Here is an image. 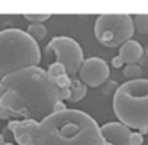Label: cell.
Returning a JSON list of instances; mask_svg holds the SVG:
<instances>
[{"label":"cell","instance_id":"cell-1","mask_svg":"<svg viewBox=\"0 0 148 145\" xmlns=\"http://www.w3.org/2000/svg\"><path fill=\"white\" fill-rule=\"evenodd\" d=\"M0 83L6 89L0 106L13 116L42 122L54 113V106L60 102V89L49 79L47 70L41 67L16 71Z\"/></svg>","mask_w":148,"mask_h":145},{"label":"cell","instance_id":"cell-2","mask_svg":"<svg viewBox=\"0 0 148 145\" xmlns=\"http://www.w3.org/2000/svg\"><path fill=\"white\" fill-rule=\"evenodd\" d=\"M100 126L86 112L67 109L39 122L34 145H103Z\"/></svg>","mask_w":148,"mask_h":145},{"label":"cell","instance_id":"cell-3","mask_svg":"<svg viewBox=\"0 0 148 145\" xmlns=\"http://www.w3.org/2000/svg\"><path fill=\"white\" fill-rule=\"evenodd\" d=\"M113 113L121 123L139 133H148V79L121 84L112 100Z\"/></svg>","mask_w":148,"mask_h":145},{"label":"cell","instance_id":"cell-4","mask_svg":"<svg viewBox=\"0 0 148 145\" xmlns=\"http://www.w3.org/2000/svg\"><path fill=\"white\" fill-rule=\"evenodd\" d=\"M41 49L26 31L9 28L0 31V80L16 71L39 67Z\"/></svg>","mask_w":148,"mask_h":145},{"label":"cell","instance_id":"cell-5","mask_svg":"<svg viewBox=\"0 0 148 145\" xmlns=\"http://www.w3.org/2000/svg\"><path fill=\"white\" fill-rule=\"evenodd\" d=\"M135 34L131 15L105 13L99 15L95 22V36L99 44L108 48H119L131 41Z\"/></svg>","mask_w":148,"mask_h":145},{"label":"cell","instance_id":"cell-6","mask_svg":"<svg viewBox=\"0 0 148 145\" xmlns=\"http://www.w3.org/2000/svg\"><path fill=\"white\" fill-rule=\"evenodd\" d=\"M45 54L47 55L54 54L57 58V62L64 65L67 76L71 79H74L79 74V70L84 61L82 45L70 36L52 38L45 48Z\"/></svg>","mask_w":148,"mask_h":145},{"label":"cell","instance_id":"cell-7","mask_svg":"<svg viewBox=\"0 0 148 145\" xmlns=\"http://www.w3.org/2000/svg\"><path fill=\"white\" fill-rule=\"evenodd\" d=\"M109 65L100 57L86 58L79 70L80 81L86 87H99L109 79Z\"/></svg>","mask_w":148,"mask_h":145},{"label":"cell","instance_id":"cell-8","mask_svg":"<svg viewBox=\"0 0 148 145\" xmlns=\"http://www.w3.org/2000/svg\"><path fill=\"white\" fill-rule=\"evenodd\" d=\"M102 136L106 142L112 145H131V129L121 122H108L100 126Z\"/></svg>","mask_w":148,"mask_h":145},{"label":"cell","instance_id":"cell-9","mask_svg":"<svg viewBox=\"0 0 148 145\" xmlns=\"http://www.w3.org/2000/svg\"><path fill=\"white\" fill-rule=\"evenodd\" d=\"M144 49L141 47V44L135 39H131L128 42H125L122 47H119V57L122 58V61L128 65L131 64H136L141 58H142Z\"/></svg>","mask_w":148,"mask_h":145},{"label":"cell","instance_id":"cell-10","mask_svg":"<svg viewBox=\"0 0 148 145\" xmlns=\"http://www.w3.org/2000/svg\"><path fill=\"white\" fill-rule=\"evenodd\" d=\"M86 93H87V87L80 81L77 80L76 77L71 79V84H70V99L68 102H73V103H77L80 100H83L86 97Z\"/></svg>","mask_w":148,"mask_h":145},{"label":"cell","instance_id":"cell-11","mask_svg":"<svg viewBox=\"0 0 148 145\" xmlns=\"http://www.w3.org/2000/svg\"><path fill=\"white\" fill-rule=\"evenodd\" d=\"M26 34L34 39V41H42L45 36H47V28L44 23H29L28 29H26Z\"/></svg>","mask_w":148,"mask_h":145},{"label":"cell","instance_id":"cell-12","mask_svg":"<svg viewBox=\"0 0 148 145\" xmlns=\"http://www.w3.org/2000/svg\"><path fill=\"white\" fill-rule=\"evenodd\" d=\"M134 21V29L138 34H148V13H138L132 18Z\"/></svg>","mask_w":148,"mask_h":145},{"label":"cell","instance_id":"cell-13","mask_svg":"<svg viewBox=\"0 0 148 145\" xmlns=\"http://www.w3.org/2000/svg\"><path fill=\"white\" fill-rule=\"evenodd\" d=\"M47 72H48V76H49V79L54 81L55 79H58L60 76H64V74H67V71H65V68H64V65L62 64H60V62H52V64H49V67H48V70H47Z\"/></svg>","mask_w":148,"mask_h":145},{"label":"cell","instance_id":"cell-14","mask_svg":"<svg viewBox=\"0 0 148 145\" xmlns=\"http://www.w3.org/2000/svg\"><path fill=\"white\" fill-rule=\"evenodd\" d=\"M23 18L31 23H44L51 18V15L49 13H32V15L26 13V15H23Z\"/></svg>","mask_w":148,"mask_h":145},{"label":"cell","instance_id":"cell-15","mask_svg":"<svg viewBox=\"0 0 148 145\" xmlns=\"http://www.w3.org/2000/svg\"><path fill=\"white\" fill-rule=\"evenodd\" d=\"M139 74H141V68H139L138 65H135V64L128 65L126 70L123 71V76L128 77L129 80H136V79H139V77H138Z\"/></svg>","mask_w":148,"mask_h":145},{"label":"cell","instance_id":"cell-16","mask_svg":"<svg viewBox=\"0 0 148 145\" xmlns=\"http://www.w3.org/2000/svg\"><path fill=\"white\" fill-rule=\"evenodd\" d=\"M16 144L19 145H34L35 142V138L29 133H19V135H13Z\"/></svg>","mask_w":148,"mask_h":145},{"label":"cell","instance_id":"cell-17","mask_svg":"<svg viewBox=\"0 0 148 145\" xmlns=\"http://www.w3.org/2000/svg\"><path fill=\"white\" fill-rule=\"evenodd\" d=\"M54 83H55V86L58 89H68L70 84H71V77H68L67 74H64V76H60L58 79H55Z\"/></svg>","mask_w":148,"mask_h":145},{"label":"cell","instance_id":"cell-18","mask_svg":"<svg viewBox=\"0 0 148 145\" xmlns=\"http://www.w3.org/2000/svg\"><path fill=\"white\" fill-rule=\"evenodd\" d=\"M129 142H131V145H142L144 144V135L139 133L138 131H134V132H131Z\"/></svg>","mask_w":148,"mask_h":145},{"label":"cell","instance_id":"cell-19","mask_svg":"<svg viewBox=\"0 0 148 145\" xmlns=\"http://www.w3.org/2000/svg\"><path fill=\"white\" fill-rule=\"evenodd\" d=\"M110 64H112V67H113V68H122L125 62L122 61V58H121L119 55H116V57H113V58H112V62H110Z\"/></svg>","mask_w":148,"mask_h":145},{"label":"cell","instance_id":"cell-20","mask_svg":"<svg viewBox=\"0 0 148 145\" xmlns=\"http://www.w3.org/2000/svg\"><path fill=\"white\" fill-rule=\"evenodd\" d=\"M70 99V87L68 89H60V100L65 102Z\"/></svg>","mask_w":148,"mask_h":145},{"label":"cell","instance_id":"cell-21","mask_svg":"<svg viewBox=\"0 0 148 145\" xmlns=\"http://www.w3.org/2000/svg\"><path fill=\"white\" fill-rule=\"evenodd\" d=\"M12 116H13V115H12L9 110H6V109H3L2 106H0V119H3V120H9Z\"/></svg>","mask_w":148,"mask_h":145},{"label":"cell","instance_id":"cell-22","mask_svg":"<svg viewBox=\"0 0 148 145\" xmlns=\"http://www.w3.org/2000/svg\"><path fill=\"white\" fill-rule=\"evenodd\" d=\"M64 110H67V106L64 105V102H57L55 103V106H54V113H60V112H64Z\"/></svg>","mask_w":148,"mask_h":145},{"label":"cell","instance_id":"cell-23","mask_svg":"<svg viewBox=\"0 0 148 145\" xmlns=\"http://www.w3.org/2000/svg\"><path fill=\"white\" fill-rule=\"evenodd\" d=\"M18 123H19V120H18V119L9 120V123H8V129H9L10 132H13V131H15V128L18 126Z\"/></svg>","mask_w":148,"mask_h":145},{"label":"cell","instance_id":"cell-24","mask_svg":"<svg viewBox=\"0 0 148 145\" xmlns=\"http://www.w3.org/2000/svg\"><path fill=\"white\" fill-rule=\"evenodd\" d=\"M5 92H6V89H5V86L0 83V99H2V96L5 94Z\"/></svg>","mask_w":148,"mask_h":145},{"label":"cell","instance_id":"cell-25","mask_svg":"<svg viewBox=\"0 0 148 145\" xmlns=\"http://www.w3.org/2000/svg\"><path fill=\"white\" fill-rule=\"evenodd\" d=\"M5 142H6V141H5V138H3V135H2V133H0V145H5Z\"/></svg>","mask_w":148,"mask_h":145},{"label":"cell","instance_id":"cell-26","mask_svg":"<svg viewBox=\"0 0 148 145\" xmlns=\"http://www.w3.org/2000/svg\"><path fill=\"white\" fill-rule=\"evenodd\" d=\"M5 145H13L12 142H5Z\"/></svg>","mask_w":148,"mask_h":145},{"label":"cell","instance_id":"cell-27","mask_svg":"<svg viewBox=\"0 0 148 145\" xmlns=\"http://www.w3.org/2000/svg\"><path fill=\"white\" fill-rule=\"evenodd\" d=\"M103 145H112V144H110V142H105Z\"/></svg>","mask_w":148,"mask_h":145}]
</instances>
